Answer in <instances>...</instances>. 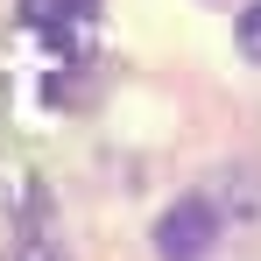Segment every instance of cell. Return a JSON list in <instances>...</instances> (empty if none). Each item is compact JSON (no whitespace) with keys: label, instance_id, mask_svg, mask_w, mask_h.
<instances>
[{"label":"cell","instance_id":"3","mask_svg":"<svg viewBox=\"0 0 261 261\" xmlns=\"http://www.w3.org/2000/svg\"><path fill=\"white\" fill-rule=\"evenodd\" d=\"M240 49H247V57L261 64V0L247 7V14H240Z\"/></svg>","mask_w":261,"mask_h":261},{"label":"cell","instance_id":"2","mask_svg":"<svg viewBox=\"0 0 261 261\" xmlns=\"http://www.w3.org/2000/svg\"><path fill=\"white\" fill-rule=\"evenodd\" d=\"M99 0H21V14L36 21V29H71V21H85Z\"/></svg>","mask_w":261,"mask_h":261},{"label":"cell","instance_id":"1","mask_svg":"<svg viewBox=\"0 0 261 261\" xmlns=\"http://www.w3.org/2000/svg\"><path fill=\"white\" fill-rule=\"evenodd\" d=\"M212 240H219V212L205 198H184V205H170L155 219V254L163 261H205Z\"/></svg>","mask_w":261,"mask_h":261},{"label":"cell","instance_id":"4","mask_svg":"<svg viewBox=\"0 0 261 261\" xmlns=\"http://www.w3.org/2000/svg\"><path fill=\"white\" fill-rule=\"evenodd\" d=\"M14 261H64V254H57V247H43V240H36V247H21V254H14Z\"/></svg>","mask_w":261,"mask_h":261}]
</instances>
